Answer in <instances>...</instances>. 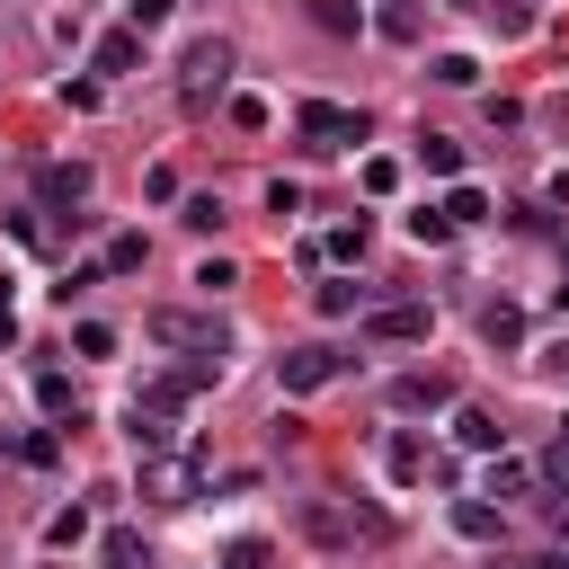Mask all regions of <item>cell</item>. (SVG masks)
Wrapping results in <instances>:
<instances>
[{
    "label": "cell",
    "instance_id": "cell-20",
    "mask_svg": "<svg viewBox=\"0 0 569 569\" xmlns=\"http://www.w3.org/2000/svg\"><path fill=\"white\" fill-rule=\"evenodd\" d=\"M124 436H133L142 453H169V418H160V409H133V427H124Z\"/></svg>",
    "mask_w": 569,
    "mask_h": 569
},
{
    "label": "cell",
    "instance_id": "cell-27",
    "mask_svg": "<svg viewBox=\"0 0 569 569\" xmlns=\"http://www.w3.org/2000/svg\"><path fill=\"white\" fill-rule=\"evenodd\" d=\"M391 187H400V160L373 151V160H365V196H391Z\"/></svg>",
    "mask_w": 569,
    "mask_h": 569
},
{
    "label": "cell",
    "instance_id": "cell-15",
    "mask_svg": "<svg viewBox=\"0 0 569 569\" xmlns=\"http://www.w3.org/2000/svg\"><path fill=\"white\" fill-rule=\"evenodd\" d=\"M525 489H533V471L507 462V453H489V498H525Z\"/></svg>",
    "mask_w": 569,
    "mask_h": 569
},
{
    "label": "cell",
    "instance_id": "cell-30",
    "mask_svg": "<svg viewBox=\"0 0 569 569\" xmlns=\"http://www.w3.org/2000/svg\"><path fill=\"white\" fill-rule=\"evenodd\" d=\"M196 284H204V293H222V284H240V267H231V258H204V267H196Z\"/></svg>",
    "mask_w": 569,
    "mask_h": 569
},
{
    "label": "cell",
    "instance_id": "cell-7",
    "mask_svg": "<svg viewBox=\"0 0 569 569\" xmlns=\"http://www.w3.org/2000/svg\"><path fill=\"white\" fill-rule=\"evenodd\" d=\"M36 196H44V213H71V204L89 196V169H80V160H44V169H36Z\"/></svg>",
    "mask_w": 569,
    "mask_h": 569
},
{
    "label": "cell",
    "instance_id": "cell-18",
    "mask_svg": "<svg viewBox=\"0 0 569 569\" xmlns=\"http://www.w3.org/2000/svg\"><path fill=\"white\" fill-rule=\"evenodd\" d=\"M71 347H80L89 365H107V356H116V329H107V320H80V329H71Z\"/></svg>",
    "mask_w": 569,
    "mask_h": 569
},
{
    "label": "cell",
    "instance_id": "cell-11",
    "mask_svg": "<svg viewBox=\"0 0 569 569\" xmlns=\"http://www.w3.org/2000/svg\"><path fill=\"white\" fill-rule=\"evenodd\" d=\"M107 569H151V542L133 525H107Z\"/></svg>",
    "mask_w": 569,
    "mask_h": 569
},
{
    "label": "cell",
    "instance_id": "cell-9",
    "mask_svg": "<svg viewBox=\"0 0 569 569\" xmlns=\"http://www.w3.org/2000/svg\"><path fill=\"white\" fill-rule=\"evenodd\" d=\"M142 62V27H107L98 36V71H133Z\"/></svg>",
    "mask_w": 569,
    "mask_h": 569
},
{
    "label": "cell",
    "instance_id": "cell-24",
    "mask_svg": "<svg viewBox=\"0 0 569 569\" xmlns=\"http://www.w3.org/2000/svg\"><path fill=\"white\" fill-rule=\"evenodd\" d=\"M320 258H365V213H356V222H338V231L320 240Z\"/></svg>",
    "mask_w": 569,
    "mask_h": 569
},
{
    "label": "cell",
    "instance_id": "cell-25",
    "mask_svg": "<svg viewBox=\"0 0 569 569\" xmlns=\"http://www.w3.org/2000/svg\"><path fill=\"white\" fill-rule=\"evenodd\" d=\"M356 293H365V284H347V276H329V284H320V293H311V302H320V311H329V320H338V311H356Z\"/></svg>",
    "mask_w": 569,
    "mask_h": 569
},
{
    "label": "cell",
    "instance_id": "cell-12",
    "mask_svg": "<svg viewBox=\"0 0 569 569\" xmlns=\"http://www.w3.org/2000/svg\"><path fill=\"white\" fill-rule=\"evenodd\" d=\"M436 213H445V222H480V213H489V196H480V187H471V178H453V187H445V204H436Z\"/></svg>",
    "mask_w": 569,
    "mask_h": 569
},
{
    "label": "cell",
    "instance_id": "cell-4",
    "mask_svg": "<svg viewBox=\"0 0 569 569\" xmlns=\"http://www.w3.org/2000/svg\"><path fill=\"white\" fill-rule=\"evenodd\" d=\"M347 373V356L338 347H284V365H276V382L284 391H320V382H338Z\"/></svg>",
    "mask_w": 569,
    "mask_h": 569
},
{
    "label": "cell",
    "instance_id": "cell-3",
    "mask_svg": "<svg viewBox=\"0 0 569 569\" xmlns=\"http://www.w3.org/2000/svg\"><path fill=\"white\" fill-rule=\"evenodd\" d=\"M293 124H302V142H311V151L365 142V116H356V107H329V98H302V107H293Z\"/></svg>",
    "mask_w": 569,
    "mask_h": 569
},
{
    "label": "cell",
    "instance_id": "cell-31",
    "mask_svg": "<svg viewBox=\"0 0 569 569\" xmlns=\"http://www.w3.org/2000/svg\"><path fill=\"white\" fill-rule=\"evenodd\" d=\"M18 453H27V462H53V453H62V436H53V427H36V436H18Z\"/></svg>",
    "mask_w": 569,
    "mask_h": 569
},
{
    "label": "cell",
    "instance_id": "cell-28",
    "mask_svg": "<svg viewBox=\"0 0 569 569\" xmlns=\"http://www.w3.org/2000/svg\"><path fill=\"white\" fill-rule=\"evenodd\" d=\"M382 36L391 44H418V9H382Z\"/></svg>",
    "mask_w": 569,
    "mask_h": 569
},
{
    "label": "cell",
    "instance_id": "cell-6",
    "mask_svg": "<svg viewBox=\"0 0 569 569\" xmlns=\"http://www.w3.org/2000/svg\"><path fill=\"white\" fill-rule=\"evenodd\" d=\"M391 409H400V418H418V409H453V373H436V365H427V373H400V382H391Z\"/></svg>",
    "mask_w": 569,
    "mask_h": 569
},
{
    "label": "cell",
    "instance_id": "cell-10",
    "mask_svg": "<svg viewBox=\"0 0 569 569\" xmlns=\"http://www.w3.org/2000/svg\"><path fill=\"white\" fill-rule=\"evenodd\" d=\"M480 338H489V347H525V311H516V302H489V311H480Z\"/></svg>",
    "mask_w": 569,
    "mask_h": 569
},
{
    "label": "cell",
    "instance_id": "cell-22",
    "mask_svg": "<svg viewBox=\"0 0 569 569\" xmlns=\"http://www.w3.org/2000/svg\"><path fill=\"white\" fill-rule=\"evenodd\" d=\"M427 71H436V80H445V89H471V80H480V62H471V53H436V62H427Z\"/></svg>",
    "mask_w": 569,
    "mask_h": 569
},
{
    "label": "cell",
    "instance_id": "cell-16",
    "mask_svg": "<svg viewBox=\"0 0 569 569\" xmlns=\"http://www.w3.org/2000/svg\"><path fill=\"white\" fill-rule=\"evenodd\" d=\"M44 542H53V551H80V542H89V507H62V516L44 525Z\"/></svg>",
    "mask_w": 569,
    "mask_h": 569
},
{
    "label": "cell",
    "instance_id": "cell-8",
    "mask_svg": "<svg viewBox=\"0 0 569 569\" xmlns=\"http://www.w3.org/2000/svg\"><path fill=\"white\" fill-rule=\"evenodd\" d=\"M453 445H462V453H498V445H507V427H498L489 409H471V400H462V409H453Z\"/></svg>",
    "mask_w": 569,
    "mask_h": 569
},
{
    "label": "cell",
    "instance_id": "cell-33",
    "mask_svg": "<svg viewBox=\"0 0 569 569\" xmlns=\"http://www.w3.org/2000/svg\"><path fill=\"white\" fill-rule=\"evenodd\" d=\"M542 471H551V480L569 489V418H560V436H551V462H542Z\"/></svg>",
    "mask_w": 569,
    "mask_h": 569
},
{
    "label": "cell",
    "instance_id": "cell-29",
    "mask_svg": "<svg viewBox=\"0 0 569 569\" xmlns=\"http://www.w3.org/2000/svg\"><path fill=\"white\" fill-rule=\"evenodd\" d=\"M231 124L240 133H267V98H231Z\"/></svg>",
    "mask_w": 569,
    "mask_h": 569
},
{
    "label": "cell",
    "instance_id": "cell-17",
    "mask_svg": "<svg viewBox=\"0 0 569 569\" xmlns=\"http://www.w3.org/2000/svg\"><path fill=\"white\" fill-rule=\"evenodd\" d=\"M418 160H427V178H453V169H462V142H445V133H427V142H418Z\"/></svg>",
    "mask_w": 569,
    "mask_h": 569
},
{
    "label": "cell",
    "instance_id": "cell-5",
    "mask_svg": "<svg viewBox=\"0 0 569 569\" xmlns=\"http://www.w3.org/2000/svg\"><path fill=\"white\" fill-rule=\"evenodd\" d=\"M365 338H373V347H418V338H427V302H382V311H365Z\"/></svg>",
    "mask_w": 569,
    "mask_h": 569
},
{
    "label": "cell",
    "instance_id": "cell-23",
    "mask_svg": "<svg viewBox=\"0 0 569 569\" xmlns=\"http://www.w3.org/2000/svg\"><path fill=\"white\" fill-rule=\"evenodd\" d=\"M409 240H418V249H436V240H453V222H445L436 204H418V213H409Z\"/></svg>",
    "mask_w": 569,
    "mask_h": 569
},
{
    "label": "cell",
    "instance_id": "cell-26",
    "mask_svg": "<svg viewBox=\"0 0 569 569\" xmlns=\"http://www.w3.org/2000/svg\"><path fill=\"white\" fill-rule=\"evenodd\" d=\"M267 560H276V551H267V542H258V533H240V542H231V551H222V569H267Z\"/></svg>",
    "mask_w": 569,
    "mask_h": 569
},
{
    "label": "cell",
    "instance_id": "cell-2",
    "mask_svg": "<svg viewBox=\"0 0 569 569\" xmlns=\"http://www.w3.org/2000/svg\"><path fill=\"white\" fill-rule=\"evenodd\" d=\"M222 80H231V44H222V36H204V44H187V71H178V98H187V107H213V98H222Z\"/></svg>",
    "mask_w": 569,
    "mask_h": 569
},
{
    "label": "cell",
    "instance_id": "cell-34",
    "mask_svg": "<svg viewBox=\"0 0 569 569\" xmlns=\"http://www.w3.org/2000/svg\"><path fill=\"white\" fill-rule=\"evenodd\" d=\"M169 9H178V0H133V27H142V36H151V27H160V18H169Z\"/></svg>",
    "mask_w": 569,
    "mask_h": 569
},
{
    "label": "cell",
    "instance_id": "cell-13",
    "mask_svg": "<svg viewBox=\"0 0 569 569\" xmlns=\"http://www.w3.org/2000/svg\"><path fill=\"white\" fill-rule=\"evenodd\" d=\"M453 533H462V542H498V507L462 498V507H453Z\"/></svg>",
    "mask_w": 569,
    "mask_h": 569
},
{
    "label": "cell",
    "instance_id": "cell-32",
    "mask_svg": "<svg viewBox=\"0 0 569 569\" xmlns=\"http://www.w3.org/2000/svg\"><path fill=\"white\" fill-rule=\"evenodd\" d=\"M418 471H427V453H418V445L400 436V445H391V480H418Z\"/></svg>",
    "mask_w": 569,
    "mask_h": 569
},
{
    "label": "cell",
    "instance_id": "cell-19",
    "mask_svg": "<svg viewBox=\"0 0 569 569\" xmlns=\"http://www.w3.org/2000/svg\"><path fill=\"white\" fill-rule=\"evenodd\" d=\"M36 400H44L53 418H71V427H80V400H71V382H62V373H36Z\"/></svg>",
    "mask_w": 569,
    "mask_h": 569
},
{
    "label": "cell",
    "instance_id": "cell-35",
    "mask_svg": "<svg viewBox=\"0 0 569 569\" xmlns=\"http://www.w3.org/2000/svg\"><path fill=\"white\" fill-rule=\"evenodd\" d=\"M9 338H18V311H9V302H0V347H9Z\"/></svg>",
    "mask_w": 569,
    "mask_h": 569
},
{
    "label": "cell",
    "instance_id": "cell-14",
    "mask_svg": "<svg viewBox=\"0 0 569 569\" xmlns=\"http://www.w3.org/2000/svg\"><path fill=\"white\" fill-rule=\"evenodd\" d=\"M142 258H151V249H142V231H116V240H107V258H98V267H107V276H133V267H142Z\"/></svg>",
    "mask_w": 569,
    "mask_h": 569
},
{
    "label": "cell",
    "instance_id": "cell-1",
    "mask_svg": "<svg viewBox=\"0 0 569 569\" xmlns=\"http://www.w3.org/2000/svg\"><path fill=\"white\" fill-rule=\"evenodd\" d=\"M293 525H302L320 551H347L356 533H365V542L382 533V516H356V507H329V498H302V507H293Z\"/></svg>",
    "mask_w": 569,
    "mask_h": 569
},
{
    "label": "cell",
    "instance_id": "cell-21",
    "mask_svg": "<svg viewBox=\"0 0 569 569\" xmlns=\"http://www.w3.org/2000/svg\"><path fill=\"white\" fill-rule=\"evenodd\" d=\"M311 18H320L329 36H356V27H365V9H356V0H311Z\"/></svg>",
    "mask_w": 569,
    "mask_h": 569
}]
</instances>
